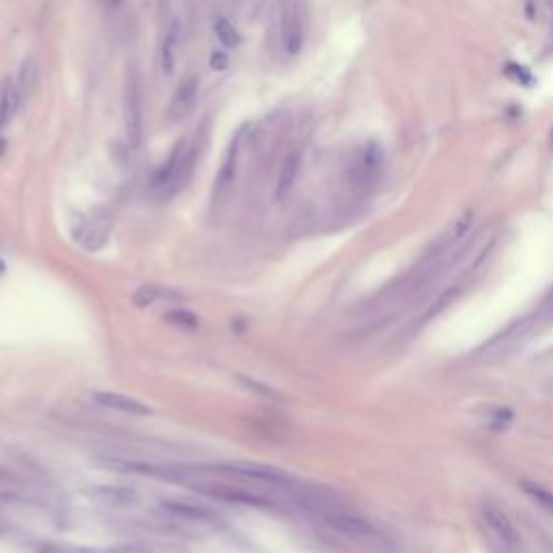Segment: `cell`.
Instances as JSON below:
<instances>
[{
    "instance_id": "6da1fadb",
    "label": "cell",
    "mask_w": 553,
    "mask_h": 553,
    "mask_svg": "<svg viewBox=\"0 0 553 553\" xmlns=\"http://www.w3.org/2000/svg\"><path fill=\"white\" fill-rule=\"evenodd\" d=\"M204 471L219 474L225 478H232L238 482H253L260 487H271L288 493L292 500L299 495L309 491V482L292 476L290 471H283L279 467L273 465H262V463H249V460H234V463H217V465H201Z\"/></svg>"
},
{
    "instance_id": "7a4b0ae2",
    "label": "cell",
    "mask_w": 553,
    "mask_h": 553,
    "mask_svg": "<svg viewBox=\"0 0 553 553\" xmlns=\"http://www.w3.org/2000/svg\"><path fill=\"white\" fill-rule=\"evenodd\" d=\"M123 127L130 147H138L145 134V95L143 78L134 61L127 63L123 78Z\"/></svg>"
},
{
    "instance_id": "3957f363",
    "label": "cell",
    "mask_w": 553,
    "mask_h": 553,
    "mask_svg": "<svg viewBox=\"0 0 553 553\" xmlns=\"http://www.w3.org/2000/svg\"><path fill=\"white\" fill-rule=\"evenodd\" d=\"M191 489L195 493L204 495V497L217 500L223 504L230 506H245V508H253V510H281L279 502L268 497V495H262L258 491H251L247 487L240 484H230V482H195L191 484Z\"/></svg>"
},
{
    "instance_id": "277c9868",
    "label": "cell",
    "mask_w": 553,
    "mask_h": 553,
    "mask_svg": "<svg viewBox=\"0 0 553 553\" xmlns=\"http://www.w3.org/2000/svg\"><path fill=\"white\" fill-rule=\"evenodd\" d=\"M245 132H247V125L240 127V130L232 136L230 143H227L223 162H221L219 171H217L214 184H212V195H210V201H212V208H214V210L223 208L227 204V199H230V193L234 188V182H236V175H238V167H240V149H243Z\"/></svg>"
},
{
    "instance_id": "5b68a950",
    "label": "cell",
    "mask_w": 553,
    "mask_h": 553,
    "mask_svg": "<svg viewBox=\"0 0 553 553\" xmlns=\"http://www.w3.org/2000/svg\"><path fill=\"white\" fill-rule=\"evenodd\" d=\"M482 517H484L489 530L493 532L495 538H497V543H502L504 549L517 551L523 545V538H521L517 526L500 506L484 504V506H482Z\"/></svg>"
},
{
    "instance_id": "8992f818",
    "label": "cell",
    "mask_w": 553,
    "mask_h": 553,
    "mask_svg": "<svg viewBox=\"0 0 553 553\" xmlns=\"http://www.w3.org/2000/svg\"><path fill=\"white\" fill-rule=\"evenodd\" d=\"M307 26L305 13L299 3H290L286 13H283V50L290 56H299L305 48Z\"/></svg>"
},
{
    "instance_id": "52a82bcc",
    "label": "cell",
    "mask_w": 553,
    "mask_h": 553,
    "mask_svg": "<svg viewBox=\"0 0 553 553\" xmlns=\"http://www.w3.org/2000/svg\"><path fill=\"white\" fill-rule=\"evenodd\" d=\"M382 160H385V156H382V147L374 140L370 143H365L357 158H354V164H352V182L357 184V186H370V184L378 177V173L382 171Z\"/></svg>"
},
{
    "instance_id": "ba28073f",
    "label": "cell",
    "mask_w": 553,
    "mask_h": 553,
    "mask_svg": "<svg viewBox=\"0 0 553 553\" xmlns=\"http://www.w3.org/2000/svg\"><path fill=\"white\" fill-rule=\"evenodd\" d=\"M199 87H201V80L197 74H188L184 78L177 89L171 97V104H169V112L167 117L171 121H182L184 117L188 115V112L195 108V102H197V95H199Z\"/></svg>"
},
{
    "instance_id": "9c48e42d",
    "label": "cell",
    "mask_w": 553,
    "mask_h": 553,
    "mask_svg": "<svg viewBox=\"0 0 553 553\" xmlns=\"http://www.w3.org/2000/svg\"><path fill=\"white\" fill-rule=\"evenodd\" d=\"M188 149V138H180L177 143L173 145V149L169 151L167 160L156 169L153 175H151V191L164 195L169 191V186L173 184L177 171H180V164L184 160V153Z\"/></svg>"
},
{
    "instance_id": "30bf717a",
    "label": "cell",
    "mask_w": 553,
    "mask_h": 553,
    "mask_svg": "<svg viewBox=\"0 0 553 553\" xmlns=\"http://www.w3.org/2000/svg\"><path fill=\"white\" fill-rule=\"evenodd\" d=\"M93 402L102 408L117 410V413H125V415H138V417L151 415V406L147 402L132 398V395H125V393H117V391H95Z\"/></svg>"
},
{
    "instance_id": "8fae6325",
    "label": "cell",
    "mask_w": 553,
    "mask_h": 553,
    "mask_svg": "<svg viewBox=\"0 0 553 553\" xmlns=\"http://www.w3.org/2000/svg\"><path fill=\"white\" fill-rule=\"evenodd\" d=\"M301 167H303V149L301 147H294V149H290L286 153V158H283L281 169H279L277 186H275L277 201H286L288 197H290V193L296 186V180H299Z\"/></svg>"
},
{
    "instance_id": "7c38bea8",
    "label": "cell",
    "mask_w": 553,
    "mask_h": 553,
    "mask_svg": "<svg viewBox=\"0 0 553 553\" xmlns=\"http://www.w3.org/2000/svg\"><path fill=\"white\" fill-rule=\"evenodd\" d=\"M112 223L106 214H95L93 219L84 221L80 225V230L76 234V240L84 251H97L106 245V240L110 236Z\"/></svg>"
},
{
    "instance_id": "4fadbf2b",
    "label": "cell",
    "mask_w": 553,
    "mask_h": 553,
    "mask_svg": "<svg viewBox=\"0 0 553 553\" xmlns=\"http://www.w3.org/2000/svg\"><path fill=\"white\" fill-rule=\"evenodd\" d=\"M160 508L164 510L167 515H171L180 521L186 523H212L217 521L219 515L208 506H199L193 502H182V500H164L160 504Z\"/></svg>"
},
{
    "instance_id": "5bb4252c",
    "label": "cell",
    "mask_w": 553,
    "mask_h": 553,
    "mask_svg": "<svg viewBox=\"0 0 553 553\" xmlns=\"http://www.w3.org/2000/svg\"><path fill=\"white\" fill-rule=\"evenodd\" d=\"M201 136L197 134V138L188 140V149L186 153H184V160L180 164V171L173 180V184L169 186V191L162 195V199H169V197H175L182 188H186V184L191 182L193 173H195V169H197V162H199L201 158Z\"/></svg>"
},
{
    "instance_id": "9a60e30c",
    "label": "cell",
    "mask_w": 553,
    "mask_h": 553,
    "mask_svg": "<svg viewBox=\"0 0 553 553\" xmlns=\"http://www.w3.org/2000/svg\"><path fill=\"white\" fill-rule=\"evenodd\" d=\"M180 35H182V26L177 20H171L169 28L164 31V37L160 41V52H158V63H160V72L164 76H171L175 72V63H177V48H180Z\"/></svg>"
},
{
    "instance_id": "2e32d148",
    "label": "cell",
    "mask_w": 553,
    "mask_h": 553,
    "mask_svg": "<svg viewBox=\"0 0 553 553\" xmlns=\"http://www.w3.org/2000/svg\"><path fill=\"white\" fill-rule=\"evenodd\" d=\"M89 495L97 502L108 508H125L138 502V495L134 489L127 487H112V484H97L89 489Z\"/></svg>"
},
{
    "instance_id": "e0dca14e",
    "label": "cell",
    "mask_w": 553,
    "mask_h": 553,
    "mask_svg": "<svg viewBox=\"0 0 553 553\" xmlns=\"http://www.w3.org/2000/svg\"><path fill=\"white\" fill-rule=\"evenodd\" d=\"M22 102V93L18 89V84L11 78H5L0 82V127H5L11 123V119L16 117V112Z\"/></svg>"
},
{
    "instance_id": "ac0fdd59",
    "label": "cell",
    "mask_w": 553,
    "mask_h": 553,
    "mask_svg": "<svg viewBox=\"0 0 553 553\" xmlns=\"http://www.w3.org/2000/svg\"><path fill=\"white\" fill-rule=\"evenodd\" d=\"M177 296L180 294L175 290L167 288V286H158V283H143V286H138L136 292L132 294V303L136 307H149L160 299H177Z\"/></svg>"
},
{
    "instance_id": "d6986e66",
    "label": "cell",
    "mask_w": 553,
    "mask_h": 553,
    "mask_svg": "<svg viewBox=\"0 0 553 553\" xmlns=\"http://www.w3.org/2000/svg\"><path fill=\"white\" fill-rule=\"evenodd\" d=\"M37 80H39V67L35 63V59H24L22 65H20V72H18V89L22 95H31L37 87Z\"/></svg>"
},
{
    "instance_id": "ffe728a7",
    "label": "cell",
    "mask_w": 553,
    "mask_h": 553,
    "mask_svg": "<svg viewBox=\"0 0 553 553\" xmlns=\"http://www.w3.org/2000/svg\"><path fill=\"white\" fill-rule=\"evenodd\" d=\"M521 489L536 506H541L543 510H547V513H553V491L536 484V482H530V480H523Z\"/></svg>"
},
{
    "instance_id": "44dd1931",
    "label": "cell",
    "mask_w": 553,
    "mask_h": 553,
    "mask_svg": "<svg viewBox=\"0 0 553 553\" xmlns=\"http://www.w3.org/2000/svg\"><path fill=\"white\" fill-rule=\"evenodd\" d=\"M214 35L221 41V46L227 48V50L238 48V44H240L238 28L230 20H227V18H217L214 20Z\"/></svg>"
},
{
    "instance_id": "7402d4cb",
    "label": "cell",
    "mask_w": 553,
    "mask_h": 553,
    "mask_svg": "<svg viewBox=\"0 0 553 553\" xmlns=\"http://www.w3.org/2000/svg\"><path fill=\"white\" fill-rule=\"evenodd\" d=\"M162 320L167 324H173V327H177V329H184V331L199 329V318L188 309H171V311H167V314H162Z\"/></svg>"
},
{
    "instance_id": "603a6c76",
    "label": "cell",
    "mask_w": 553,
    "mask_h": 553,
    "mask_svg": "<svg viewBox=\"0 0 553 553\" xmlns=\"http://www.w3.org/2000/svg\"><path fill=\"white\" fill-rule=\"evenodd\" d=\"M236 380H238L240 385H243L247 391L258 393V395H262V398H266V400H281V393H279L277 389H273L271 385H266V382H260L258 378H251V376L240 374Z\"/></svg>"
},
{
    "instance_id": "cb8c5ba5",
    "label": "cell",
    "mask_w": 553,
    "mask_h": 553,
    "mask_svg": "<svg viewBox=\"0 0 553 553\" xmlns=\"http://www.w3.org/2000/svg\"><path fill=\"white\" fill-rule=\"evenodd\" d=\"M227 65H230V54H227L223 48L212 50V54H210V67L214 69V72H225Z\"/></svg>"
},
{
    "instance_id": "d4e9b609",
    "label": "cell",
    "mask_w": 553,
    "mask_h": 553,
    "mask_svg": "<svg viewBox=\"0 0 553 553\" xmlns=\"http://www.w3.org/2000/svg\"><path fill=\"white\" fill-rule=\"evenodd\" d=\"M20 478L13 474V471H9V469H5V467H0V487H11V484H20Z\"/></svg>"
},
{
    "instance_id": "484cf974",
    "label": "cell",
    "mask_w": 553,
    "mask_h": 553,
    "mask_svg": "<svg viewBox=\"0 0 553 553\" xmlns=\"http://www.w3.org/2000/svg\"><path fill=\"white\" fill-rule=\"evenodd\" d=\"M5 151H7V140H5L3 136H0V158H3V156H5Z\"/></svg>"
},
{
    "instance_id": "4316f807",
    "label": "cell",
    "mask_w": 553,
    "mask_h": 553,
    "mask_svg": "<svg viewBox=\"0 0 553 553\" xmlns=\"http://www.w3.org/2000/svg\"><path fill=\"white\" fill-rule=\"evenodd\" d=\"M3 266H5V262H3V260H0V271H3Z\"/></svg>"
},
{
    "instance_id": "83f0119b",
    "label": "cell",
    "mask_w": 553,
    "mask_h": 553,
    "mask_svg": "<svg viewBox=\"0 0 553 553\" xmlns=\"http://www.w3.org/2000/svg\"><path fill=\"white\" fill-rule=\"evenodd\" d=\"M112 3H115V5H119V3H121V0H112Z\"/></svg>"
}]
</instances>
